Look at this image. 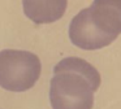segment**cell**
<instances>
[{
	"mask_svg": "<svg viewBox=\"0 0 121 109\" xmlns=\"http://www.w3.org/2000/svg\"><path fill=\"white\" fill-rule=\"evenodd\" d=\"M68 0H22L24 13L34 23H52L64 16Z\"/></svg>",
	"mask_w": 121,
	"mask_h": 109,
	"instance_id": "5b68a950",
	"label": "cell"
},
{
	"mask_svg": "<svg viewBox=\"0 0 121 109\" xmlns=\"http://www.w3.org/2000/svg\"><path fill=\"white\" fill-rule=\"evenodd\" d=\"M60 73H73L83 77L92 86L94 91H96L100 86V74L90 62L85 61L79 57H66V59L59 61L53 67V74Z\"/></svg>",
	"mask_w": 121,
	"mask_h": 109,
	"instance_id": "8992f818",
	"label": "cell"
},
{
	"mask_svg": "<svg viewBox=\"0 0 121 109\" xmlns=\"http://www.w3.org/2000/svg\"><path fill=\"white\" fill-rule=\"evenodd\" d=\"M69 39L76 47L86 51L104 48L117 39V36L105 34L92 22L89 8L77 13L69 25Z\"/></svg>",
	"mask_w": 121,
	"mask_h": 109,
	"instance_id": "3957f363",
	"label": "cell"
},
{
	"mask_svg": "<svg viewBox=\"0 0 121 109\" xmlns=\"http://www.w3.org/2000/svg\"><path fill=\"white\" fill-rule=\"evenodd\" d=\"M42 64L35 53L21 49L0 51V86L11 92H25L37 83Z\"/></svg>",
	"mask_w": 121,
	"mask_h": 109,
	"instance_id": "6da1fadb",
	"label": "cell"
},
{
	"mask_svg": "<svg viewBox=\"0 0 121 109\" xmlns=\"http://www.w3.org/2000/svg\"><path fill=\"white\" fill-rule=\"evenodd\" d=\"M94 88L83 77L73 73L53 74L50 86L52 109H92Z\"/></svg>",
	"mask_w": 121,
	"mask_h": 109,
	"instance_id": "7a4b0ae2",
	"label": "cell"
},
{
	"mask_svg": "<svg viewBox=\"0 0 121 109\" xmlns=\"http://www.w3.org/2000/svg\"><path fill=\"white\" fill-rule=\"evenodd\" d=\"M95 26L113 36L121 34V0H92L89 7Z\"/></svg>",
	"mask_w": 121,
	"mask_h": 109,
	"instance_id": "277c9868",
	"label": "cell"
}]
</instances>
